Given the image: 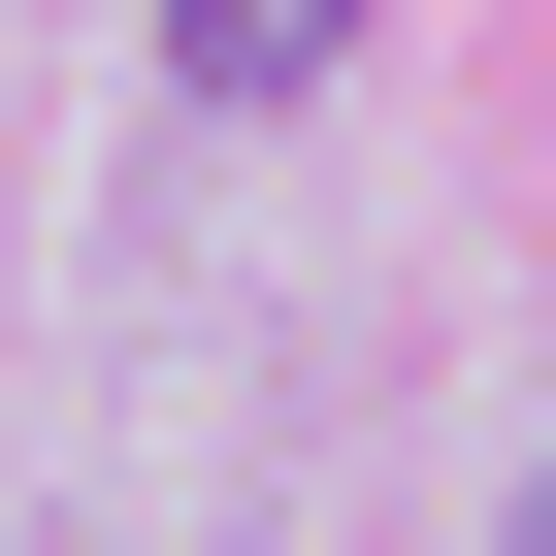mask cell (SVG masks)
<instances>
[{
	"label": "cell",
	"instance_id": "obj_1",
	"mask_svg": "<svg viewBox=\"0 0 556 556\" xmlns=\"http://www.w3.org/2000/svg\"><path fill=\"white\" fill-rule=\"evenodd\" d=\"M328 34H361V0H164V66H197V99H295Z\"/></svg>",
	"mask_w": 556,
	"mask_h": 556
}]
</instances>
